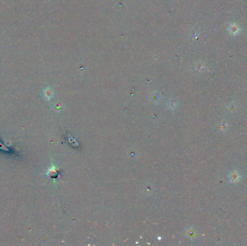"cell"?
Instances as JSON below:
<instances>
[{
	"instance_id": "1",
	"label": "cell",
	"mask_w": 247,
	"mask_h": 246,
	"mask_svg": "<svg viewBox=\"0 0 247 246\" xmlns=\"http://www.w3.org/2000/svg\"><path fill=\"white\" fill-rule=\"evenodd\" d=\"M0 149H2V150L4 151H9V149H7L6 146H4L2 144H1V143H0Z\"/></svg>"
}]
</instances>
